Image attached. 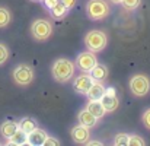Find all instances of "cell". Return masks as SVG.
<instances>
[{"instance_id":"1","label":"cell","mask_w":150,"mask_h":146,"mask_svg":"<svg viewBox=\"0 0 150 146\" xmlns=\"http://www.w3.org/2000/svg\"><path fill=\"white\" fill-rule=\"evenodd\" d=\"M74 72H76V64L73 61H70L69 58H57L51 67L52 78L58 83L69 82L74 76Z\"/></svg>"},{"instance_id":"8","label":"cell","mask_w":150,"mask_h":146,"mask_svg":"<svg viewBox=\"0 0 150 146\" xmlns=\"http://www.w3.org/2000/svg\"><path fill=\"white\" fill-rule=\"evenodd\" d=\"M93 82H95V80L92 79V76H91L89 73L83 72V73L79 75L77 78H74V80H73V89H74L77 94H80V95H86Z\"/></svg>"},{"instance_id":"15","label":"cell","mask_w":150,"mask_h":146,"mask_svg":"<svg viewBox=\"0 0 150 146\" xmlns=\"http://www.w3.org/2000/svg\"><path fill=\"white\" fill-rule=\"evenodd\" d=\"M18 129H19V123H16V121H13V120H7V121L1 123V126H0V135H1L3 137L9 139Z\"/></svg>"},{"instance_id":"3","label":"cell","mask_w":150,"mask_h":146,"mask_svg":"<svg viewBox=\"0 0 150 146\" xmlns=\"http://www.w3.org/2000/svg\"><path fill=\"white\" fill-rule=\"evenodd\" d=\"M86 13L92 21H103L111 13V6L106 0H89L86 3Z\"/></svg>"},{"instance_id":"9","label":"cell","mask_w":150,"mask_h":146,"mask_svg":"<svg viewBox=\"0 0 150 146\" xmlns=\"http://www.w3.org/2000/svg\"><path fill=\"white\" fill-rule=\"evenodd\" d=\"M71 139L79 143V145H86V142L91 139V130L89 127L83 126V124H77L71 129Z\"/></svg>"},{"instance_id":"30","label":"cell","mask_w":150,"mask_h":146,"mask_svg":"<svg viewBox=\"0 0 150 146\" xmlns=\"http://www.w3.org/2000/svg\"><path fill=\"white\" fill-rule=\"evenodd\" d=\"M109 1H111L112 4H121V1H122V0H109Z\"/></svg>"},{"instance_id":"24","label":"cell","mask_w":150,"mask_h":146,"mask_svg":"<svg viewBox=\"0 0 150 146\" xmlns=\"http://www.w3.org/2000/svg\"><path fill=\"white\" fill-rule=\"evenodd\" d=\"M7 58H9V48L0 43V66L4 64L7 61Z\"/></svg>"},{"instance_id":"6","label":"cell","mask_w":150,"mask_h":146,"mask_svg":"<svg viewBox=\"0 0 150 146\" xmlns=\"http://www.w3.org/2000/svg\"><path fill=\"white\" fill-rule=\"evenodd\" d=\"M31 34L37 41H45L52 34V24L47 19H37L31 25Z\"/></svg>"},{"instance_id":"31","label":"cell","mask_w":150,"mask_h":146,"mask_svg":"<svg viewBox=\"0 0 150 146\" xmlns=\"http://www.w3.org/2000/svg\"><path fill=\"white\" fill-rule=\"evenodd\" d=\"M32 1H42V0H32Z\"/></svg>"},{"instance_id":"11","label":"cell","mask_w":150,"mask_h":146,"mask_svg":"<svg viewBox=\"0 0 150 146\" xmlns=\"http://www.w3.org/2000/svg\"><path fill=\"white\" fill-rule=\"evenodd\" d=\"M89 75L92 76V79L95 80V82H105L106 80V78H108V75H109V70H108V67L105 66V64H99V63H96L95 66H93V69L89 72Z\"/></svg>"},{"instance_id":"27","label":"cell","mask_w":150,"mask_h":146,"mask_svg":"<svg viewBox=\"0 0 150 146\" xmlns=\"http://www.w3.org/2000/svg\"><path fill=\"white\" fill-rule=\"evenodd\" d=\"M61 4H64L66 7H67V10H70L74 4H76V0H58Z\"/></svg>"},{"instance_id":"10","label":"cell","mask_w":150,"mask_h":146,"mask_svg":"<svg viewBox=\"0 0 150 146\" xmlns=\"http://www.w3.org/2000/svg\"><path fill=\"white\" fill-rule=\"evenodd\" d=\"M48 137L47 132L37 127L35 130H32L29 135H28V145L31 146H44V142L45 139Z\"/></svg>"},{"instance_id":"25","label":"cell","mask_w":150,"mask_h":146,"mask_svg":"<svg viewBox=\"0 0 150 146\" xmlns=\"http://www.w3.org/2000/svg\"><path fill=\"white\" fill-rule=\"evenodd\" d=\"M142 123L144 124V127H146L147 130H150V108L143 113V115H142Z\"/></svg>"},{"instance_id":"13","label":"cell","mask_w":150,"mask_h":146,"mask_svg":"<svg viewBox=\"0 0 150 146\" xmlns=\"http://www.w3.org/2000/svg\"><path fill=\"white\" fill-rule=\"evenodd\" d=\"M100 102L105 108L106 113H112L118 108L120 105V101H118V97L117 95H108V94H103V97L100 98Z\"/></svg>"},{"instance_id":"22","label":"cell","mask_w":150,"mask_h":146,"mask_svg":"<svg viewBox=\"0 0 150 146\" xmlns=\"http://www.w3.org/2000/svg\"><path fill=\"white\" fill-rule=\"evenodd\" d=\"M146 145V140L139 136V135H130L128 137V146H144Z\"/></svg>"},{"instance_id":"18","label":"cell","mask_w":150,"mask_h":146,"mask_svg":"<svg viewBox=\"0 0 150 146\" xmlns=\"http://www.w3.org/2000/svg\"><path fill=\"white\" fill-rule=\"evenodd\" d=\"M38 127V124H37V120H34L32 117H25V118H22L21 121H19V129L23 132V133H26V135H29L32 130H35Z\"/></svg>"},{"instance_id":"16","label":"cell","mask_w":150,"mask_h":146,"mask_svg":"<svg viewBox=\"0 0 150 146\" xmlns=\"http://www.w3.org/2000/svg\"><path fill=\"white\" fill-rule=\"evenodd\" d=\"M7 145H16V146H23V145H28V135L23 133L21 129H18L6 142Z\"/></svg>"},{"instance_id":"21","label":"cell","mask_w":150,"mask_h":146,"mask_svg":"<svg viewBox=\"0 0 150 146\" xmlns=\"http://www.w3.org/2000/svg\"><path fill=\"white\" fill-rule=\"evenodd\" d=\"M128 137H130V135H127V133H118V135L114 137V145L115 146H127L128 145Z\"/></svg>"},{"instance_id":"28","label":"cell","mask_w":150,"mask_h":146,"mask_svg":"<svg viewBox=\"0 0 150 146\" xmlns=\"http://www.w3.org/2000/svg\"><path fill=\"white\" fill-rule=\"evenodd\" d=\"M44 1V6L47 7V9H51V7H54L57 3H58V0H42Z\"/></svg>"},{"instance_id":"26","label":"cell","mask_w":150,"mask_h":146,"mask_svg":"<svg viewBox=\"0 0 150 146\" xmlns=\"http://www.w3.org/2000/svg\"><path fill=\"white\" fill-rule=\"evenodd\" d=\"M51 145L58 146V145H60V140H58V139H55V137H51V136H48V137L45 139V142H44V146H51Z\"/></svg>"},{"instance_id":"14","label":"cell","mask_w":150,"mask_h":146,"mask_svg":"<svg viewBox=\"0 0 150 146\" xmlns=\"http://www.w3.org/2000/svg\"><path fill=\"white\" fill-rule=\"evenodd\" d=\"M86 110L91 111L98 118H102L105 115V113H106L103 105H102V102H100V99H89V102L86 104Z\"/></svg>"},{"instance_id":"7","label":"cell","mask_w":150,"mask_h":146,"mask_svg":"<svg viewBox=\"0 0 150 146\" xmlns=\"http://www.w3.org/2000/svg\"><path fill=\"white\" fill-rule=\"evenodd\" d=\"M96 63H98V58H96L95 53H93V51H89V50L80 53V54L77 56L76 61H74L76 67H77L79 70H82V72H86V73H89Z\"/></svg>"},{"instance_id":"23","label":"cell","mask_w":150,"mask_h":146,"mask_svg":"<svg viewBox=\"0 0 150 146\" xmlns=\"http://www.w3.org/2000/svg\"><path fill=\"white\" fill-rule=\"evenodd\" d=\"M142 0H122L121 1V6L125 9V10H134L140 6Z\"/></svg>"},{"instance_id":"29","label":"cell","mask_w":150,"mask_h":146,"mask_svg":"<svg viewBox=\"0 0 150 146\" xmlns=\"http://www.w3.org/2000/svg\"><path fill=\"white\" fill-rule=\"evenodd\" d=\"M86 145H92V146H99V145H102V142H100V140H91V139H89V140H88V142H86Z\"/></svg>"},{"instance_id":"2","label":"cell","mask_w":150,"mask_h":146,"mask_svg":"<svg viewBox=\"0 0 150 146\" xmlns=\"http://www.w3.org/2000/svg\"><path fill=\"white\" fill-rule=\"evenodd\" d=\"M83 43L89 51L99 53L108 46V35L102 29H92L85 35Z\"/></svg>"},{"instance_id":"12","label":"cell","mask_w":150,"mask_h":146,"mask_svg":"<svg viewBox=\"0 0 150 146\" xmlns=\"http://www.w3.org/2000/svg\"><path fill=\"white\" fill-rule=\"evenodd\" d=\"M77 120H79L80 124H83V126H86V127H89V129L93 127V126H96V123H98V117H95V115H93L91 111H88L86 108L79 113Z\"/></svg>"},{"instance_id":"19","label":"cell","mask_w":150,"mask_h":146,"mask_svg":"<svg viewBox=\"0 0 150 146\" xmlns=\"http://www.w3.org/2000/svg\"><path fill=\"white\" fill-rule=\"evenodd\" d=\"M67 7L64 6V4H61L60 1L54 6V7H51L50 9V13H51V16L54 18V19H63L66 15H67Z\"/></svg>"},{"instance_id":"20","label":"cell","mask_w":150,"mask_h":146,"mask_svg":"<svg viewBox=\"0 0 150 146\" xmlns=\"http://www.w3.org/2000/svg\"><path fill=\"white\" fill-rule=\"evenodd\" d=\"M12 21V15L9 12V9L6 7H0V28H4L10 24Z\"/></svg>"},{"instance_id":"5","label":"cell","mask_w":150,"mask_h":146,"mask_svg":"<svg viewBox=\"0 0 150 146\" xmlns=\"http://www.w3.org/2000/svg\"><path fill=\"white\" fill-rule=\"evenodd\" d=\"M34 76V69L29 64H18L12 72V78L15 83H18L19 86H28L29 83H32Z\"/></svg>"},{"instance_id":"4","label":"cell","mask_w":150,"mask_h":146,"mask_svg":"<svg viewBox=\"0 0 150 146\" xmlns=\"http://www.w3.org/2000/svg\"><path fill=\"white\" fill-rule=\"evenodd\" d=\"M130 91L134 97H146L150 91V79L146 75H134L128 82Z\"/></svg>"},{"instance_id":"17","label":"cell","mask_w":150,"mask_h":146,"mask_svg":"<svg viewBox=\"0 0 150 146\" xmlns=\"http://www.w3.org/2000/svg\"><path fill=\"white\" fill-rule=\"evenodd\" d=\"M103 94H105L103 83L102 82H93L92 86H91V89L88 91L86 97H88V99H100V98L103 97Z\"/></svg>"}]
</instances>
